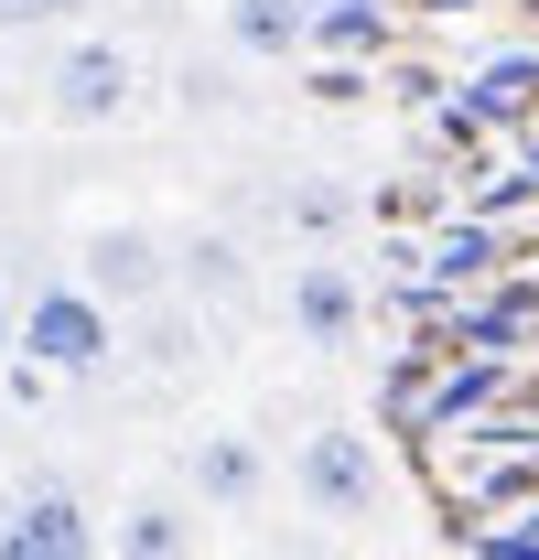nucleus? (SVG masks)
Listing matches in <instances>:
<instances>
[{"instance_id":"1","label":"nucleus","mask_w":539,"mask_h":560,"mask_svg":"<svg viewBox=\"0 0 539 560\" xmlns=\"http://www.w3.org/2000/svg\"><path fill=\"white\" fill-rule=\"evenodd\" d=\"M140 97H151V66L119 33H66L33 75V108L55 130H119V119H140Z\"/></svg>"},{"instance_id":"2","label":"nucleus","mask_w":539,"mask_h":560,"mask_svg":"<svg viewBox=\"0 0 539 560\" xmlns=\"http://www.w3.org/2000/svg\"><path fill=\"white\" fill-rule=\"evenodd\" d=\"M280 486H291V506H302L313 528H367V517L389 506V453H378V431H356V420H313V431L291 442Z\"/></svg>"},{"instance_id":"3","label":"nucleus","mask_w":539,"mask_h":560,"mask_svg":"<svg viewBox=\"0 0 539 560\" xmlns=\"http://www.w3.org/2000/svg\"><path fill=\"white\" fill-rule=\"evenodd\" d=\"M11 355H22L33 377L76 388V377H98V366L119 355V302H98L87 280H44V291L22 302V335H11Z\"/></svg>"},{"instance_id":"4","label":"nucleus","mask_w":539,"mask_h":560,"mask_svg":"<svg viewBox=\"0 0 539 560\" xmlns=\"http://www.w3.org/2000/svg\"><path fill=\"white\" fill-rule=\"evenodd\" d=\"M184 495H195L205 517H260L270 495H280V464H270L260 431H238V420H216L184 442Z\"/></svg>"},{"instance_id":"5","label":"nucleus","mask_w":539,"mask_h":560,"mask_svg":"<svg viewBox=\"0 0 539 560\" xmlns=\"http://www.w3.org/2000/svg\"><path fill=\"white\" fill-rule=\"evenodd\" d=\"M98 528H108V517H98L66 475H33V486L0 506V560H87Z\"/></svg>"},{"instance_id":"6","label":"nucleus","mask_w":539,"mask_h":560,"mask_svg":"<svg viewBox=\"0 0 539 560\" xmlns=\"http://www.w3.org/2000/svg\"><path fill=\"white\" fill-rule=\"evenodd\" d=\"M280 313H291V335L313 355H345L367 335V280L345 270L335 248H313V259H291V291H280Z\"/></svg>"},{"instance_id":"7","label":"nucleus","mask_w":539,"mask_h":560,"mask_svg":"<svg viewBox=\"0 0 539 560\" xmlns=\"http://www.w3.org/2000/svg\"><path fill=\"white\" fill-rule=\"evenodd\" d=\"M76 280H87L98 302H162V291H173V248H162L151 226H87V237H76Z\"/></svg>"},{"instance_id":"8","label":"nucleus","mask_w":539,"mask_h":560,"mask_svg":"<svg viewBox=\"0 0 539 560\" xmlns=\"http://www.w3.org/2000/svg\"><path fill=\"white\" fill-rule=\"evenodd\" d=\"M195 495H162V486H140L130 506H119V517H108V528H98V550H119V560H184L195 550Z\"/></svg>"},{"instance_id":"9","label":"nucleus","mask_w":539,"mask_h":560,"mask_svg":"<svg viewBox=\"0 0 539 560\" xmlns=\"http://www.w3.org/2000/svg\"><path fill=\"white\" fill-rule=\"evenodd\" d=\"M216 33H227V55H249V66H291V55H313V0H227Z\"/></svg>"},{"instance_id":"10","label":"nucleus","mask_w":539,"mask_h":560,"mask_svg":"<svg viewBox=\"0 0 539 560\" xmlns=\"http://www.w3.org/2000/svg\"><path fill=\"white\" fill-rule=\"evenodd\" d=\"M389 33H400L389 0H313V55H345V66H356V55H378Z\"/></svg>"},{"instance_id":"11","label":"nucleus","mask_w":539,"mask_h":560,"mask_svg":"<svg viewBox=\"0 0 539 560\" xmlns=\"http://www.w3.org/2000/svg\"><path fill=\"white\" fill-rule=\"evenodd\" d=\"M465 97H474V119H529L539 108V66L529 55H496V66H474Z\"/></svg>"},{"instance_id":"12","label":"nucleus","mask_w":539,"mask_h":560,"mask_svg":"<svg viewBox=\"0 0 539 560\" xmlns=\"http://www.w3.org/2000/svg\"><path fill=\"white\" fill-rule=\"evenodd\" d=\"M184 291H205V302H216V291H227V302H238V280H249V259H238V237H184Z\"/></svg>"},{"instance_id":"13","label":"nucleus","mask_w":539,"mask_h":560,"mask_svg":"<svg viewBox=\"0 0 539 560\" xmlns=\"http://www.w3.org/2000/svg\"><path fill=\"white\" fill-rule=\"evenodd\" d=\"M432 270H443V280L496 270V237H485V226H454V237H432Z\"/></svg>"},{"instance_id":"14","label":"nucleus","mask_w":539,"mask_h":560,"mask_svg":"<svg viewBox=\"0 0 539 560\" xmlns=\"http://www.w3.org/2000/svg\"><path fill=\"white\" fill-rule=\"evenodd\" d=\"M76 11H98V0H0V33H55Z\"/></svg>"},{"instance_id":"15","label":"nucleus","mask_w":539,"mask_h":560,"mask_svg":"<svg viewBox=\"0 0 539 560\" xmlns=\"http://www.w3.org/2000/svg\"><path fill=\"white\" fill-rule=\"evenodd\" d=\"M291 226H313V237L345 226V195H335V184H302V195H291Z\"/></svg>"},{"instance_id":"16","label":"nucleus","mask_w":539,"mask_h":560,"mask_svg":"<svg viewBox=\"0 0 539 560\" xmlns=\"http://www.w3.org/2000/svg\"><path fill=\"white\" fill-rule=\"evenodd\" d=\"M485 550H539V506L518 517V528H485Z\"/></svg>"},{"instance_id":"17","label":"nucleus","mask_w":539,"mask_h":560,"mask_svg":"<svg viewBox=\"0 0 539 560\" xmlns=\"http://www.w3.org/2000/svg\"><path fill=\"white\" fill-rule=\"evenodd\" d=\"M11 335H22V302H11V280H0V366H11Z\"/></svg>"}]
</instances>
